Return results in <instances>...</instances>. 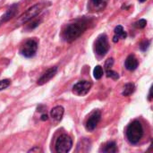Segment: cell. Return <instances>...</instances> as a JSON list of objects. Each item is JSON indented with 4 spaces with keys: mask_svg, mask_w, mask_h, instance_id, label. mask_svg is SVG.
<instances>
[{
    "mask_svg": "<svg viewBox=\"0 0 153 153\" xmlns=\"http://www.w3.org/2000/svg\"><path fill=\"white\" fill-rule=\"evenodd\" d=\"M88 24L89 21L85 18L75 20L74 22L67 24L64 28L62 31V38L66 42H73L85 32L88 28Z\"/></svg>",
    "mask_w": 153,
    "mask_h": 153,
    "instance_id": "1",
    "label": "cell"
},
{
    "mask_svg": "<svg viewBox=\"0 0 153 153\" xmlns=\"http://www.w3.org/2000/svg\"><path fill=\"white\" fill-rule=\"evenodd\" d=\"M143 135V128L139 121L135 120L127 126L126 137L131 143L133 144L138 143L142 139Z\"/></svg>",
    "mask_w": 153,
    "mask_h": 153,
    "instance_id": "2",
    "label": "cell"
},
{
    "mask_svg": "<svg viewBox=\"0 0 153 153\" xmlns=\"http://www.w3.org/2000/svg\"><path fill=\"white\" fill-rule=\"evenodd\" d=\"M72 146H73L72 138L67 134H62L56 139L55 149L56 152L67 153L72 149Z\"/></svg>",
    "mask_w": 153,
    "mask_h": 153,
    "instance_id": "3",
    "label": "cell"
},
{
    "mask_svg": "<svg viewBox=\"0 0 153 153\" xmlns=\"http://www.w3.org/2000/svg\"><path fill=\"white\" fill-rule=\"evenodd\" d=\"M41 10H42V4H34L33 6L30 7L25 13H23L20 16V18L16 22V24L17 25H22V24L26 23L27 22H29V21L32 20L34 17H36L40 13Z\"/></svg>",
    "mask_w": 153,
    "mask_h": 153,
    "instance_id": "4",
    "label": "cell"
},
{
    "mask_svg": "<svg viewBox=\"0 0 153 153\" xmlns=\"http://www.w3.org/2000/svg\"><path fill=\"white\" fill-rule=\"evenodd\" d=\"M109 49V44H108V39L106 34H100L95 43H94V50L95 53L100 56H105L108 51Z\"/></svg>",
    "mask_w": 153,
    "mask_h": 153,
    "instance_id": "5",
    "label": "cell"
},
{
    "mask_svg": "<svg viewBox=\"0 0 153 153\" xmlns=\"http://www.w3.org/2000/svg\"><path fill=\"white\" fill-rule=\"evenodd\" d=\"M38 49V42L35 39H28L22 47L20 49V53L27 57V58H30L32 56H35L36 52Z\"/></svg>",
    "mask_w": 153,
    "mask_h": 153,
    "instance_id": "6",
    "label": "cell"
},
{
    "mask_svg": "<svg viewBox=\"0 0 153 153\" xmlns=\"http://www.w3.org/2000/svg\"><path fill=\"white\" fill-rule=\"evenodd\" d=\"M92 84L89 81H80L73 87V93L77 96H85L91 90Z\"/></svg>",
    "mask_w": 153,
    "mask_h": 153,
    "instance_id": "7",
    "label": "cell"
},
{
    "mask_svg": "<svg viewBox=\"0 0 153 153\" xmlns=\"http://www.w3.org/2000/svg\"><path fill=\"white\" fill-rule=\"evenodd\" d=\"M101 118V112L100 110H94L89 117L86 124H85V127L89 132H92L98 126V124L100 123Z\"/></svg>",
    "mask_w": 153,
    "mask_h": 153,
    "instance_id": "8",
    "label": "cell"
},
{
    "mask_svg": "<svg viewBox=\"0 0 153 153\" xmlns=\"http://www.w3.org/2000/svg\"><path fill=\"white\" fill-rule=\"evenodd\" d=\"M56 72H57V67L56 66H54V67H51V68L48 69L43 74V75L38 80V82L37 83L39 85H43V84L47 83L48 82H49L56 75Z\"/></svg>",
    "mask_w": 153,
    "mask_h": 153,
    "instance_id": "9",
    "label": "cell"
},
{
    "mask_svg": "<svg viewBox=\"0 0 153 153\" xmlns=\"http://www.w3.org/2000/svg\"><path fill=\"white\" fill-rule=\"evenodd\" d=\"M108 0H91L89 4V8L95 12H100L105 9Z\"/></svg>",
    "mask_w": 153,
    "mask_h": 153,
    "instance_id": "10",
    "label": "cell"
},
{
    "mask_svg": "<svg viewBox=\"0 0 153 153\" xmlns=\"http://www.w3.org/2000/svg\"><path fill=\"white\" fill-rule=\"evenodd\" d=\"M64 112H65V109L62 106H56L55 108H53L50 111V116L51 117L56 121V122H59L62 120L63 118V116H64Z\"/></svg>",
    "mask_w": 153,
    "mask_h": 153,
    "instance_id": "11",
    "label": "cell"
},
{
    "mask_svg": "<svg viewBox=\"0 0 153 153\" xmlns=\"http://www.w3.org/2000/svg\"><path fill=\"white\" fill-rule=\"evenodd\" d=\"M126 68L129 71H134L138 67V60L134 55H130L127 56L126 60Z\"/></svg>",
    "mask_w": 153,
    "mask_h": 153,
    "instance_id": "12",
    "label": "cell"
},
{
    "mask_svg": "<svg viewBox=\"0 0 153 153\" xmlns=\"http://www.w3.org/2000/svg\"><path fill=\"white\" fill-rule=\"evenodd\" d=\"M90 149H91V142H90V140H88L86 138H83L77 144L76 152H87L90 151Z\"/></svg>",
    "mask_w": 153,
    "mask_h": 153,
    "instance_id": "13",
    "label": "cell"
},
{
    "mask_svg": "<svg viewBox=\"0 0 153 153\" xmlns=\"http://www.w3.org/2000/svg\"><path fill=\"white\" fill-rule=\"evenodd\" d=\"M16 11H17V5H16V4L12 5V6L6 11V13L2 16V18L0 19V24H2V23L7 22L8 20H10L11 18H13V17L15 15Z\"/></svg>",
    "mask_w": 153,
    "mask_h": 153,
    "instance_id": "14",
    "label": "cell"
},
{
    "mask_svg": "<svg viewBox=\"0 0 153 153\" xmlns=\"http://www.w3.org/2000/svg\"><path fill=\"white\" fill-rule=\"evenodd\" d=\"M114 31H115V35H114V37H113V41H114L115 43L118 42V40H119L120 39H126V36H127L126 32L124 30V29H123V27H122L121 25L117 26V27L115 28V30H114Z\"/></svg>",
    "mask_w": 153,
    "mask_h": 153,
    "instance_id": "15",
    "label": "cell"
},
{
    "mask_svg": "<svg viewBox=\"0 0 153 153\" xmlns=\"http://www.w3.org/2000/svg\"><path fill=\"white\" fill-rule=\"evenodd\" d=\"M117 146L115 142H108L107 143H105L104 145H102L100 152H101L106 153H115L117 152Z\"/></svg>",
    "mask_w": 153,
    "mask_h": 153,
    "instance_id": "16",
    "label": "cell"
},
{
    "mask_svg": "<svg viewBox=\"0 0 153 153\" xmlns=\"http://www.w3.org/2000/svg\"><path fill=\"white\" fill-rule=\"evenodd\" d=\"M134 91H135V85L134 83H132V82H128V83H126L125 85L122 95L126 96V97L130 96L131 94H133L134 92Z\"/></svg>",
    "mask_w": 153,
    "mask_h": 153,
    "instance_id": "17",
    "label": "cell"
},
{
    "mask_svg": "<svg viewBox=\"0 0 153 153\" xmlns=\"http://www.w3.org/2000/svg\"><path fill=\"white\" fill-rule=\"evenodd\" d=\"M103 74H104V71H103V68L100 66V65H97L94 70H93V75H94V78L97 79V80H100L102 76H103Z\"/></svg>",
    "mask_w": 153,
    "mask_h": 153,
    "instance_id": "18",
    "label": "cell"
},
{
    "mask_svg": "<svg viewBox=\"0 0 153 153\" xmlns=\"http://www.w3.org/2000/svg\"><path fill=\"white\" fill-rule=\"evenodd\" d=\"M106 74H107V76H108V77H110V78H112V79H114V80H117V79L119 78L118 74H117V72L111 70V69L106 70Z\"/></svg>",
    "mask_w": 153,
    "mask_h": 153,
    "instance_id": "19",
    "label": "cell"
},
{
    "mask_svg": "<svg viewBox=\"0 0 153 153\" xmlns=\"http://www.w3.org/2000/svg\"><path fill=\"white\" fill-rule=\"evenodd\" d=\"M11 84V81L8 79H4L0 81V91H3L4 89H6L7 87H9Z\"/></svg>",
    "mask_w": 153,
    "mask_h": 153,
    "instance_id": "20",
    "label": "cell"
},
{
    "mask_svg": "<svg viewBox=\"0 0 153 153\" xmlns=\"http://www.w3.org/2000/svg\"><path fill=\"white\" fill-rule=\"evenodd\" d=\"M146 24H147V21L145 19H141L134 23V26L138 29H143L146 26Z\"/></svg>",
    "mask_w": 153,
    "mask_h": 153,
    "instance_id": "21",
    "label": "cell"
},
{
    "mask_svg": "<svg viewBox=\"0 0 153 153\" xmlns=\"http://www.w3.org/2000/svg\"><path fill=\"white\" fill-rule=\"evenodd\" d=\"M113 64H114V59H113V58L108 59V60L106 61V63H105V68H106V70L110 69V68L112 67Z\"/></svg>",
    "mask_w": 153,
    "mask_h": 153,
    "instance_id": "22",
    "label": "cell"
},
{
    "mask_svg": "<svg viewBox=\"0 0 153 153\" xmlns=\"http://www.w3.org/2000/svg\"><path fill=\"white\" fill-rule=\"evenodd\" d=\"M149 45H150V41H144V43H143V44L140 46V48H141V49H142L143 51H146L147 48H149Z\"/></svg>",
    "mask_w": 153,
    "mask_h": 153,
    "instance_id": "23",
    "label": "cell"
},
{
    "mask_svg": "<svg viewBox=\"0 0 153 153\" xmlns=\"http://www.w3.org/2000/svg\"><path fill=\"white\" fill-rule=\"evenodd\" d=\"M40 21H36V22H32L30 25H29V29H34L35 27H37L39 24Z\"/></svg>",
    "mask_w": 153,
    "mask_h": 153,
    "instance_id": "24",
    "label": "cell"
},
{
    "mask_svg": "<svg viewBox=\"0 0 153 153\" xmlns=\"http://www.w3.org/2000/svg\"><path fill=\"white\" fill-rule=\"evenodd\" d=\"M42 152V150H41L40 148H39V147H34V148H32V149H30V150L29 151V152Z\"/></svg>",
    "mask_w": 153,
    "mask_h": 153,
    "instance_id": "25",
    "label": "cell"
},
{
    "mask_svg": "<svg viewBox=\"0 0 153 153\" xmlns=\"http://www.w3.org/2000/svg\"><path fill=\"white\" fill-rule=\"evenodd\" d=\"M40 119H41L42 121H47V120L48 119V115H47V114H43V115H41V117H40Z\"/></svg>",
    "mask_w": 153,
    "mask_h": 153,
    "instance_id": "26",
    "label": "cell"
},
{
    "mask_svg": "<svg viewBox=\"0 0 153 153\" xmlns=\"http://www.w3.org/2000/svg\"><path fill=\"white\" fill-rule=\"evenodd\" d=\"M152 89L150 90V92H149V97H148V100L149 101H152Z\"/></svg>",
    "mask_w": 153,
    "mask_h": 153,
    "instance_id": "27",
    "label": "cell"
},
{
    "mask_svg": "<svg viewBox=\"0 0 153 153\" xmlns=\"http://www.w3.org/2000/svg\"><path fill=\"white\" fill-rule=\"evenodd\" d=\"M145 1H146V0H139L140 3H143V2H145Z\"/></svg>",
    "mask_w": 153,
    "mask_h": 153,
    "instance_id": "28",
    "label": "cell"
}]
</instances>
